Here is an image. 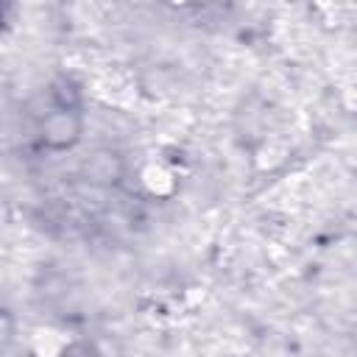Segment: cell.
<instances>
[{"label":"cell","mask_w":357,"mask_h":357,"mask_svg":"<svg viewBox=\"0 0 357 357\" xmlns=\"http://www.w3.org/2000/svg\"><path fill=\"white\" fill-rule=\"evenodd\" d=\"M81 134L84 117L75 106H53L39 123V137L47 151H70L81 142Z\"/></svg>","instance_id":"cell-1"},{"label":"cell","mask_w":357,"mask_h":357,"mask_svg":"<svg viewBox=\"0 0 357 357\" xmlns=\"http://www.w3.org/2000/svg\"><path fill=\"white\" fill-rule=\"evenodd\" d=\"M14 340V318L8 315V310H0V349H6Z\"/></svg>","instance_id":"cell-3"},{"label":"cell","mask_w":357,"mask_h":357,"mask_svg":"<svg viewBox=\"0 0 357 357\" xmlns=\"http://www.w3.org/2000/svg\"><path fill=\"white\" fill-rule=\"evenodd\" d=\"M86 176L95 184H117L123 176V162L117 153L112 151H98L89 162H86Z\"/></svg>","instance_id":"cell-2"}]
</instances>
